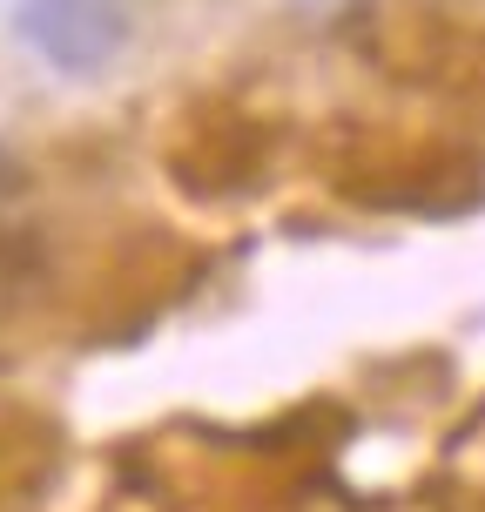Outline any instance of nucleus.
Listing matches in <instances>:
<instances>
[{"instance_id": "obj_1", "label": "nucleus", "mask_w": 485, "mask_h": 512, "mask_svg": "<svg viewBox=\"0 0 485 512\" xmlns=\"http://www.w3.org/2000/svg\"><path fill=\"white\" fill-rule=\"evenodd\" d=\"M21 41L61 75H102L128 41L122 0H21Z\"/></svg>"}, {"instance_id": "obj_3", "label": "nucleus", "mask_w": 485, "mask_h": 512, "mask_svg": "<svg viewBox=\"0 0 485 512\" xmlns=\"http://www.w3.org/2000/svg\"><path fill=\"white\" fill-rule=\"evenodd\" d=\"M54 452H61V445H54L48 418H34L27 405H7V398H0V506L41 486L54 472Z\"/></svg>"}, {"instance_id": "obj_2", "label": "nucleus", "mask_w": 485, "mask_h": 512, "mask_svg": "<svg viewBox=\"0 0 485 512\" xmlns=\"http://www.w3.org/2000/svg\"><path fill=\"white\" fill-rule=\"evenodd\" d=\"M169 169L203 203L243 196L250 182H263V128L250 115H209V122L189 128V142L169 155Z\"/></svg>"}]
</instances>
